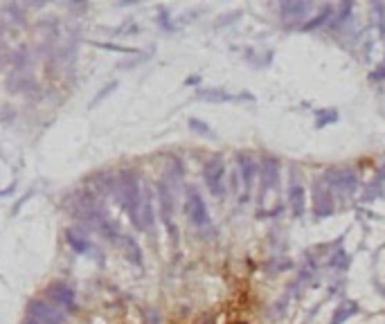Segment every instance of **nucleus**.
Wrapping results in <instances>:
<instances>
[{
  "mask_svg": "<svg viewBox=\"0 0 385 324\" xmlns=\"http://www.w3.org/2000/svg\"><path fill=\"white\" fill-rule=\"evenodd\" d=\"M115 194L120 198V205L126 209L129 216L133 219V223L142 227L140 223V207H142V191H140V183L135 178L133 171H122L120 178L115 180Z\"/></svg>",
  "mask_w": 385,
  "mask_h": 324,
  "instance_id": "nucleus-1",
  "label": "nucleus"
},
{
  "mask_svg": "<svg viewBox=\"0 0 385 324\" xmlns=\"http://www.w3.org/2000/svg\"><path fill=\"white\" fill-rule=\"evenodd\" d=\"M185 212H187L189 221L194 225H207L209 223V214H207V207H205V201L201 198V194L194 189V187H189L187 189V201H185Z\"/></svg>",
  "mask_w": 385,
  "mask_h": 324,
  "instance_id": "nucleus-4",
  "label": "nucleus"
},
{
  "mask_svg": "<svg viewBox=\"0 0 385 324\" xmlns=\"http://www.w3.org/2000/svg\"><path fill=\"white\" fill-rule=\"evenodd\" d=\"M203 176H205V185L207 189L212 191L214 196L223 194V162L221 160H209L203 169Z\"/></svg>",
  "mask_w": 385,
  "mask_h": 324,
  "instance_id": "nucleus-5",
  "label": "nucleus"
},
{
  "mask_svg": "<svg viewBox=\"0 0 385 324\" xmlns=\"http://www.w3.org/2000/svg\"><path fill=\"white\" fill-rule=\"evenodd\" d=\"M45 295H48V302L54 304L56 309L75 311V288H72L70 284H63V282L50 284V286L45 288Z\"/></svg>",
  "mask_w": 385,
  "mask_h": 324,
  "instance_id": "nucleus-3",
  "label": "nucleus"
},
{
  "mask_svg": "<svg viewBox=\"0 0 385 324\" xmlns=\"http://www.w3.org/2000/svg\"><path fill=\"white\" fill-rule=\"evenodd\" d=\"M66 241H68V246L75 250V252H79V254H88V250H90V241H88V236H86V234H81V232H77V230H68V232H66Z\"/></svg>",
  "mask_w": 385,
  "mask_h": 324,
  "instance_id": "nucleus-7",
  "label": "nucleus"
},
{
  "mask_svg": "<svg viewBox=\"0 0 385 324\" xmlns=\"http://www.w3.org/2000/svg\"><path fill=\"white\" fill-rule=\"evenodd\" d=\"M120 241H122V246L126 248V250H124V252H126V257L131 259L135 266H142V254H140L138 243H135L133 239H129V236H120Z\"/></svg>",
  "mask_w": 385,
  "mask_h": 324,
  "instance_id": "nucleus-8",
  "label": "nucleus"
},
{
  "mask_svg": "<svg viewBox=\"0 0 385 324\" xmlns=\"http://www.w3.org/2000/svg\"><path fill=\"white\" fill-rule=\"evenodd\" d=\"M27 317L36 324H63L66 322L63 311L56 309L54 304L45 302V299H32L27 304Z\"/></svg>",
  "mask_w": 385,
  "mask_h": 324,
  "instance_id": "nucleus-2",
  "label": "nucleus"
},
{
  "mask_svg": "<svg viewBox=\"0 0 385 324\" xmlns=\"http://www.w3.org/2000/svg\"><path fill=\"white\" fill-rule=\"evenodd\" d=\"M302 205H304L302 203V189L297 187V189H293V212L302 214Z\"/></svg>",
  "mask_w": 385,
  "mask_h": 324,
  "instance_id": "nucleus-9",
  "label": "nucleus"
},
{
  "mask_svg": "<svg viewBox=\"0 0 385 324\" xmlns=\"http://www.w3.org/2000/svg\"><path fill=\"white\" fill-rule=\"evenodd\" d=\"M158 201H160V216L165 221V225L172 230V236L176 239V230H174V198L172 191H169L167 183L158 185Z\"/></svg>",
  "mask_w": 385,
  "mask_h": 324,
  "instance_id": "nucleus-6",
  "label": "nucleus"
}]
</instances>
